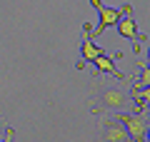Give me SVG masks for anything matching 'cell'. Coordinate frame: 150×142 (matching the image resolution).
<instances>
[{"mask_svg": "<svg viewBox=\"0 0 150 142\" xmlns=\"http://www.w3.org/2000/svg\"><path fill=\"white\" fill-rule=\"evenodd\" d=\"M100 140L103 142H133L128 135V130H125V125L118 120V117H108V120H103L100 125Z\"/></svg>", "mask_w": 150, "mask_h": 142, "instance_id": "obj_4", "label": "cell"}, {"mask_svg": "<svg viewBox=\"0 0 150 142\" xmlns=\"http://www.w3.org/2000/svg\"><path fill=\"white\" fill-rule=\"evenodd\" d=\"M115 27H118V32L123 37H128V40H143V35H140L138 25H135L133 15H120V20L115 22Z\"/></svg>", "mask_w": 150, "mask_h": 142, "instance_id": "obj_6", "label": "cell"}, {"mask_svg": "<svg viewBox=\"0 0 150 142\" xmlns=\"http://www.w3.org/2000/svg\"><path fill=\"white\" fill-rule=\"evenodd\" d=\"M90 5L100 13V22H98V27L88 32L90 37H98L100 32H105L108 27H115V22H118L120 15H123V13H120V8H108V5H103V0H90Z\"/></svg>", "mask_w": 150, "mask_h": 142, "instance_id": "obj_3", "label": "cell"}, {"mask_svg": "<svg viewBox=\"0 0 150 142\" xmlns=\"http://www.w3.org/2000/svg\"><path fill=\"white\" fill-rule=\"evenodd\" d=\"M130 107H135V100H133V95H130V92H125V90H120V87H108V85H100L95 100H93L90 112H95V115L108 112V110L128 112Z\"/></svg>", "mask_w": 150, "mask_h": 142, "instance_id": "obj_1", "label": "cell"}, {"mask_svg": "<svg viewBox=\"0 0 150 142\" xmlns=\"http://www.w3.org/2000/svg\"><path fill=\"white\" fill-rule=\"evenodd\" d=\"M3 142H15V127H5V140Z\"/></svg>", "mask_w": 150, "mask_h": 142, "instance_id": "obj_9", "label": "cell"}, {"mask_svg": "<svg viewBox=\"0 0 150 142\" xmlns=\"http://www.w3.org/2000/svg\"><path fill=\"white\" fill-rule=\"evenodd\" d=\"M118 120L125 125V130H128V135H130L133 142H145V132H148V125H150V120H148L145 112H135V115L120 112Z\"/></svg>", "mask_w": 150, "mask_h": 142, "instance_id": "obj_2", "label": "cell"}, {"mask_svg": "<svg viewBox=\"0 0 150 142\" xmlns=\"http://www.w3.org/2000/svg\"><path fill=\"white\" fill-rule=\"evenodd\" d=\"M145 142H150V125H148V132H145Z\"/></svg>", "mask_w": 150, "mask_h": 142, "instance_id": "obj_10", "label": "cell"}, {"mask_svg": "<svg viewBox=\"0 0 150 142\" xmlns=\"http://www.w3.org/2000/svg\"><path fill=\"white\" fill-rule=\"evenodd\" d=\"M148 65H150V47H148Z\"/></svg>", "mask_w": 150, "mask_h": 142, "instance_id": "obj_11", "label": "cell"}, {"mask_svg": "<svg viewBox=\"0 0 150 142\" xmlns=\"http://www.w3.org/2000/svg\"><path fill=\"white\" fill-rule=\"evenodd\" d=\"M150 85V65L145 63L143 67H140V80L135 82V87H148Z\"/></svg>", "mask_w": 150, "mask_h": 142, "instance_id": "obj_8", "label": "cell"}, {"mask_svg": "<svg viewBox=\"0 0 150 142\" xmlns=\"http://www.w3.org/2000/svg\"><path fill=\"white\" fill-rule=\"evenodd\" d=\"M90 22H83V42H80V55L85 63H93V60L98 58V55H103V47H98L95 42H93V37L88 35L90 32Z\"/></svg>", "mask_w": 150, "mask_h": 142, "instance_id": "obj_5", "label": "cell"}, {"mask_svg": "<svg viewBox=\"0 0 150 142\" xmlns=\"http://www.w3.org/2000/svg\"><path fill=\"white\" fill-rule=\"evenodd\" d=\"M93 65H95V70H98V72H110V75H115L118 80H125V75L120 72V70L115 67V65H112V60L108 58L105 53H103V55H98V58L93 60Z\"/></svg>", "mask_w": 150, "mask_h": 142, "instance_id": "obj_7", "label": "cell"}]
</instances>
